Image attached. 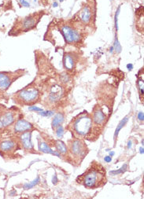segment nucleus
Listing matches in <instances>:
<instances>
[{"instance_id":"c756f323","label":"nucleus","mask_w":144,"mask_h":199,"mask_svg":"<svg viewBox=\"0 0 144 199\" xmlns=\"http://www.w3.org/2000/svg\"><path fill=\"white\" fill-rule=\"evenodd\" d=\"M104 159H105V161H106V162H110V161H112V157H111V156H107V157H106V158H105Z\"/></svg>"},{"instance_id":"f03ea898","label":"nucleus","mask_w":144,"mask_h":199,"mask_svg":"<svg viewBox=\"0 0 144 199\" xmlns=\"http://www.w3.org/2000/svg\"><path fill=\"white\" fill-rule=\"evenodd\" d=\"M106 169L100 163L94 161L88 169L76 178V182L88 189H96L106 184Z\"/></svg>"},{"instance_id":"20e7f679","label":"nucleus","mask_w":144,"mask_h":199,"mask_svg":"<svg viewBox=\"0 0 144 199\" xmlns=\"http://www.w3.org/2000/svg\"><path fill=\"white\" fill-rule=\"evenodd\" d=\"M43 11H40L36 13L29 15L28 17L23 18L20 22H18L17 25H15L13 26L10 34V35L17 36L20 33L28 32L32 28H34L36 26L37 24L39 23L40 19H41L42 16L43 14Z\"/></svg>"},{"instance_id":"a19ab883","label":"nucleus","mask_w":144,"mask_h":199,"mask_svg":"<svg viewBox=\"0 0 144 199\" xmlns=\"http://www.w3.org/2000/svg\"><path fill=\"white\" fill-rule=\"evenodd\" d=\"M36 1H37V0H34V2H36Z\"/></svg>"},{"instance_id":"39448f33","label":"nucleus","mask_w":144,"mask_h":199,"mask_svg":"<svg viewBox=\"0 0 144 199\" xmlns=\"http://www.w3.org/2000/svg\"><path fill=\"white\" fill-rule=\"evenodd\" d=\"M68 154H70V158H73L76 163H80L82 160L88 154V149L84 140L75 139L68 142Z\"/></svg>"},{"instance_id":"58836bf2","label":"nucleus","mask_w":144,"mask_h":199,"mask_svg":"<svg viewBox=\"0 0 144 199\" xmlns=\"http://www.w3.org/2000/svg\"><path fill=\"white\" fill-rule=\"evenodd\" d=\"M19 1H20V2L21 3H22V2H24V1H25V0H19Z\"/></svg>"},{"instance_id":"a211bd4d","label":"nucleus","mask_w":144,"mask_h":199,"mask_svg":"<svg viewBox=\"0 0 144 199\" xmlns=\"http://www.w3.org/2000/svg\"><path fill=\"white\" fill-rule=\"evenodd\" d=\"M64 120H65V116L64 114L61 113H58L54 116L53 121H52L51 126L53 129H55L56 128H58V126L62 125V123L64 122Z\"/></svg>"},{"instance_id":"9b49d317","label":"nucleus","mask_w":144,"mask_h":199,"mask_svg":"<svg viewBox=\"0 0 144 199\" xmlns=\"http://www.w3.org/2000/svg\"><path fill=\"white\" fill-rule=\"evenodd\" d=\"M31 131H25V132L21 134L20 137H19V140H20L21 145H22L25 150L28 151V152L35 153L34 146L32 143H31Z\"/></svg>"},{"instance_id":"f704fd0d","label":"nucleus","mask_w":144,"mask_h":199,"mask_svg":"<svg viewBox=\"0 0 144 199\" xmlns=\"http://www.w3.org/2000/svg\"><path fill=\"white\" fill-rule=\"evenodd\" d=\"M113 50H114V49H113V47H111L110 49H109V52H110V53H113Z\"/></svg>"},{"instance_id":"6e6552de","label":"nucleus","mask_w":144,"mask_h":199,"mask_svg":"<svg viewBox=\"0 0 144 199\" xmlns=\"http://www.w3.org/2000/svg\"><path fill=\"white\" fill-rule=\"evenodd\" d=\"M109 116V108L100 106L98 105L94 106L92 113H91V117H92L94 125L101 127V128H103V126L106 125Z\"/></svg>"},{"instance_id":"5701e85b","label":"nucleus","mask_w":144,"mask_h":199,"mask_svg":"<svg viewBox=\"0 0 144 199\" xmlns=\"http://www.w3.org/2000/svg\"><path fill=\"white\" fill-rule=\"evenodd\" d=\"M137 84H138V88H139V95L140 96H143V80H142L141 78L138 79L137 81Z\"/></svg>"},{"instance_id":"473e14b6","label":"nucleus","mask_w":144,"mask_h":199,"mask_svg":"<svg viewBox=\"0 0 144 199\" xmlns=\"http://www.w3.org/2000/svg\"><path fill=\"white\" fill-rule=\"evenodd\" d=\"M131 147H132V141L130 140V141L127 143V148H128V149H130Z\"/></svg>"},{"instance_id":"ea45409f","label":"nucleus","mask_w":144,"mask_h":199,"mask_svg":"<svg viewBox=\"0 0 144 199\" xmlns=\"http://www.w3.org/2000/svg\"><path fill=\"white\" fill-rule=\"evenodd\" d=\"M59 1H60V2H63L64 0H59Z\"/></svg>"},{"instance_id":"f257e3e1","label":"nucleus","mask_w":144,"mask_h":199,"mask_svg":"<svg viewBox=\"0 0 144 199\" xmlns=\"http://www.w3.org/2000/svg\"><path fill=\"white\" fill-rule=\"evenodd\" d=\"M67 130L71 131L75 139L94 141L99 137L103 128L94 125L91 114L88 112H84L73 117L69 124Z\"/></svg>"},{"instance_id":"4468645a","label":"nucleus","mask_w":144,"mask_h":199,"mask_svg":"<svg viewBox=\"0 0 144 199\" xmlns=\"http://www.w3.org/2000/svg\"><path fill=\"white\" fill-rule=\"evenodd\" d=\"M53 146H55V149H56V151L60 155L66 156V155L69 154L68 148H67V146L65 145V143H64V142H62L60 140H53Z\"/></svg>"},{"instance_id":"ddd939ff","label":"nucleus","mask_w":144,"mask_h":199,"mask_svg":"<svg viewBox=\"0 0 144 199\" xmlns=\"http://www.w3.org/2000/svg\"><path fill=\"white\" fill-rule=\"evenodd\" d=\"M61 96H62V89L59 86H55V88H52L48 99L50 102L56 103L61 99Z\"/></svg>"},{"instance_id":"a878e982","label":"nucleus","mask_w":144,"mask_h":199,"mask_svg":"<svg viewBox=\"0 0 144 199\" xmlns=\"http://www.w3.org/2000/svg\"><path fill=\"white\" fill-rule=\"evenodd\" d=\"M39 114L42 115V116H52V115H54V112L50 111V110L43 112V111L40 112V113H39Z\"/></svg>"},{"instance_id":"f8f14e48","label":"nucleus","mask_w":144,"mask_h":199,"mask_svg":"<svg viewBox=\"0 0 144 199\" xmlns=\"http://www.w3.org/2000/svg\"><path fill=\"white\" fill-rule=\"evenodd\" d=\"M93 11L90 6L86 5L78 12L79 21L84 24H89L92 19Z\"/></svg>"},{"instance_id":"2eb2a0df","label":"nucleus","mask_w":144,"mask_h":199,"mask_svg":"<svg viewBox=\"0 0 144 199\" xmlns=\"http://www.w3.org/2000/svg\"><path fill=\"white\" fill-rule=\"evenodd\" d=\"M38 146L40 152L46 153V154H50L55 155V156H58V158H61V155H60L57 151H54L53 149L49 146V145H48L46 142L43 141V140H38Z\"/></svg>"},{"instance_id":"4c0bfd02","label":"nucleus","mask_w":144,"mask_h":199,"mask_svg":"<svg viewBox=\"0 0 144 199\" xmlns=\"http://www.w3.org/2000/svg\"><path fill=\"white\" fill-rule=\"evenodd\" d=\"M113 155H114V153H113V152H111L110 154H109V156H111V157L113 156Z\"/></svg>"},{"instance_id":"7ed1b4c3","label":"nucleus","mask_w":144,"mask_h":199,"mask_svg":"<svg viewBox=\"0 0 144 199\" xmlns=\"http://www.w3.org/2000/svg\"><path fill=\"white\" fill-rule=\"evenodd\" d=\"M40 90L35 86L29 85L24 89L20 90L14 95L13 100L17 104L22 106H31L38 102L40 99Z\"/></svg>"},{"instance_id":"9d476101","label":"nucleus","mask_w":144,"mask_h":199,"mask_svg":"<svg viewBox=\"0 0 144 199\" xmlns=\"http://www.w3.org/2000/svg\"><path fill=\"white\" fill-rule=\"evenodd\" d=\"M34 129H35V128H34L33 125L28 121L22 119V118H19L13 125V132L17 135H21L25 132V131H32Z\"/></svg>"},{"instance_id":"2f4dec72","label":"nucleus","mask_w":144,"mask_h":199,"mask_svg":"<svg viewBox=\"0 0 144 199\" xmlns=\"http://www.w3.org/2000/svg\"><path fill=\"white\" fill-rule=\"evenodd\" d=\"M57 182H58V179H57V177H56V176H55L53 177V183H57Z\"/></svg>"},{"instance_id":"7c9ffc66","label":"nucleus","mask_w":144,"mask_h":199,"mask_svg":"<svg viewBox=\"0 0 144 199\" xmlns=\"http://www.w3.org/2000/svg\"><path fill=\"white\" fill-rule=\"evenodd\" d=\"M127 68L128 69V70H132V69H133L132 64H127Z\"/></svg>"},{"instance_id":"0eeeda50","label":"nucleus","mask_w":144,"mask_h":199,"mask_svg":"<svg viewBox=\"0 0 144 199\" xmlns=\"http://www.w3.org/2000/svg\"><path fill=\"white\" fill-rule=\"evenodd\" d=\"M21 113L17 109H6L0 110V131L11 126L19 119Z\"/></svg>"},{"instance_id":"6ab92c4d","label":"nucleus","mask_w":144,"mask_h":199,"mask_svg":"<svg viewBox=\"0 0 144 199\" xmlns=\"http://www.w3.org/2000/svg\"><path fill=\"white\" fill-rule=\"evenodd\" d=\"M128 119H129V118H128V116H125V117H124V119H123L122 121H121V122H120V123L118 124V125L117 126L116 131H115V133H114V140H116V138L118 137V134H119V132H120V131L121 130V128H122L123 127H124V125H125L126 124H127V121H128Z\"/></svg>"},{"instance_id":"f3484780","label":"nucleus","mask_w":144,"mask_h":199,"mask_svg":"<svg viewBox=\"0 0 144 199\" xmlns=\"http://www.w3.org/2000/svg\"><path fill=\"white\" fill-rule=\"evenodd\" d=\"M63 64L65 69L69 71H72L74 69L75 65H76V61L75 58L71 54H65L64 58H63Z\"/></svg>"},{"instance_id":"1a4fd4ad","label":"nucleus","mask_w":144,"mask_h":199,"mask_svg":"<svg viewBox=\"0 0 144 199\" xmlns=\"http://www.w3.org/2000/svg\"><path fill=\"white\" fill-rule=\"evenodd\" d=\"M23 74V73H22ZM22 70L17 72H0V91L4 92L7 91L13 81L22 76Z\"/></svg>"},{"instance_id":"dca6fc26","label":"nucleus","mask_w":144,"mask_h":199,"mask_svg":"<svg viewBox=\"0 0 144 199\" xmlns=\"http://www.w3.org/2000/svg\"><path fill=\"white\" fill-rule=\"evenodd\" d=\"M16 146H17V143L14 140H4L0 143V150L5 153L10 152L16 148Z\"/></svg>"},{"instance_id":"b1692460","label":"nucleus","mask_w":144,"mask_h":199,"mask_svg":"<svg viewBox=\"0 0 144 199\" xmlns=\"http://www.w3.org/2000/svg\"><path fill=\"white\" fill-rule=\"evenodd\" d=\"M56 129V135H57V137L58 138V139H61V138L63 137V135H64V128H63V127L61 126V125H60V126H58V128H55Z\"/></svg>"},{"instance_id":"aec40b11","label":"nucleus","mask_w":144,"mask_h":199,"mask_svg":"<svg viewBox=\"0 0 144 199\" xmlns=\"http://www.w3.org/2000/svg\"><path fill=\"white\" fill-rule=\"evenodd\" d=\"M40 182V178L38 176V177H37L36 179H34L33 181H31V182H28V183H25V184L24 185V189H25V190L31 189V188H33L35 186H36V185L38 184V183Z\"/></svg>"},{"instance_id":"bb28decb","label":"nucleus","mask_w":144,"mask_h":199,"mask_svg":"<svg viewBox=\"0 0 144 199\" xmlns=\"http://www.w3.org/2000/svg\"><path fill=\"white\" fill-rule=\"evenodd\" d=\"M28 110H33V111H43V109H40V108H37V107H36V106H30V107H28Z\"/></svg>"},{"instance_id":"cd10ccee","label":"nucleus","mask_w":144,"mask_h":199,"mask_svg":"<svg viewBox=\"0 0 144 199\" xmlns=\"http://www.w3.org/2000/svg\"><path fill=\"white\" fill-rule=\"evenodd\" d=\"M138 119L141 121H143L144 120V114H143V112H139L138 113Z\"/></svg>"},{"instance_id":"72a5a7b5","label":"nucleus","mask_w":144,"mask_h":199,"mask_svg":"<svg viewBox=\"0 0 144 199\" xmlns=\"http://www.w3.org/2000/svg\"><path fill=\"white\" fill-rule=\"evenodd\" d=\"M58 3L57 2H55L53 3V7H58Z\"/></svg>"},{"instance_id":"e433bc0d","label":"nucleus","mask_w":144,"mask_h":199,"mask_svg":"<svg viewBox=\"0 0 144 199\" xmlns=\"http://www.w3.org/2000/svg\"><path fill=\"white\" fill-rule=\"evenodd\" d=\"M140 154H143V147H140Z\"/></svg>"},{"instance_id":"393cba45","label":"nucleus","mask_w":144,"mask_h":199,"mask_svg":"<svg viewBox=\"0 0 144 199\" xmlns=\"http://www.w3.org/2000/svg\"><path fill=\"white\" fill-rule=\"evenodd\" d=\"M120 12H121V6H119L116 11V14H115V28L116 30H118V16L120 14Z\"/></svg>"},{"instance_id":"c9c22d12","label":"nucleus","mask_w":144,"mask_h":199,"mask_svg":"<svg viewBox=\"0 0 144 199\" xmlns=\"http://www.w3.org/2000/svg\"><path fill=\"white\" fill-rule=\"evenodd\" d=\"M42 2H43V3L44 4V5H46L48 2V0H42Z\"/></svg>"},{"instance_id":"c85d7f7f","label":"nucleus","mask_w":144,"mask_h":199,"mask_svg":"<svg viewBox=\"0 0 144 199\" xmlns=\"http://www.w3.org/2000/svg\"><path fill=\"white\" fill-rule=\"evenodd\" d=\"M22 7H30V3L29 2H27V1H24L23 2H22Z\"/></svg>"},{"instance_id":"4be33fe9","label":"nucleus","mask_w":144,"mask_h":199,"mask_svg":"<svg viewBox=\"0 0 144 199\" xmlns=\"http://www.w3.org/2000/svg\"><path fill=\"white\" fill-rule=\"evenodd\" d=\"M113 49H114L115 52H116L117 54H119L121 53V50H122V48H121V44H120L119 41H118V37L116 36V38H115V41H114V44H113Z\"/></svg>"},{"instance_id":"423d86ee","label":"nucleus","mask_w":144,"mask_h":199,"mask_svg":"<svg viewBox=\"0 0 144 199\" xmlns=\"http://www.w3.org/2000/svg\"><path fill=\"white\" fill-rule=\"evenodd\" d=\"M59 30L60 33L68 44H79L84 39L81 32H79V29L70 24H61L59 25Z\"/></svg>"},{"instance_id":"412c9836","label":"nucleus","mask_w":144,"mask_h":199,"mask_svg":"<svg viewBox=\"0 0 144 199\" xmlns=\"http://www.w3.org/2000/svg\"><path fill=\"white\" fill-rule=\"evenodd\" d=\"M127 164H124L122 167L118 170H115V171H111L109 173V174H111L112 176H116V175H119V174H122L124 173V172L127 171Z\"/></svg>"}]
</instances>
